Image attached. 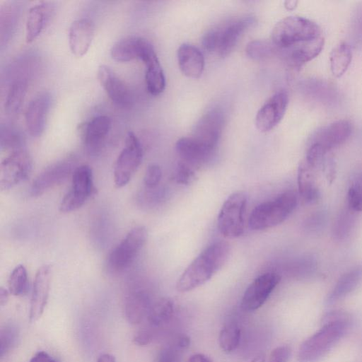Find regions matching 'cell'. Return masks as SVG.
I'll return each mask as SVG.
<instances>
[{
  "label": "cell",
  "mask_w": 362,
  "mask_h": 362,
  "mask_svg": "<svg viewBox=\"0 0 362 362\" xmlns=\"http://www.w3.org/2000/svg\"><path fill=\"white\" fill-rule=\"evenodd\" d=\"M179 160L194 169L207 163L215 152L208 149L192 136L180 138L175 144Z\"/></svg>",
  "instance_id": "22"
},
{
  "label": "cell",
  "mask_w": 362,
  "mask_h": 362,
  "mask_svg": "<svg viewBox=\"0 0 362 362\" xmlns=\"http://www.w3.org/2000/svg\"><path fill=\"white\" fill-rule=\"evenodd\" d=\"M143 156L139 139L134 132H129L114 166V181L117 187H124L130 181L141 165Z\"/></svg>",
  "instance_id": "9"
},
{
  "label": "cell",
  "mask_w": 362,
  "mask_h": 362,
  "mask_svg": "<svg viewBox=\"0 0 362 362\" xmlns=\"http://www.w3.org/2000/svg\"><path fill=\"white\" fill-rule=\"evenodd\" d=\"M146 66L145 82L148 92L158 95L165 87V78L157 54L143 62Z\"/></svg>",
  "instance_id": "29"
},
{
  "label": "cell",
  "mask_w": 362,
  "mask_h": 362,
  "mask_svg": "<svg viewBox=\"0 0 362 362\" xmlns=\"http://www.w3.org/2000/svg\"><path fill=\"white\" fill-rule=\"evenodd\" d=\"M173 313V301L168 298H162L153 303L146 318L151 327H157L169 322Z\"/></svg>",
  "instance_id": "31"
},
{
  "label": "cell",
  "mask_w": 362,
  "mask_h": 362,
  "mask_svg": "<svg viewBox=\"0 0 362 362\" xmlns=\"http://www.w3.org/2000/svg\"><path fill=\"white\" fill-rule=\"evenodd\" d=\"M27 87V81L25 78H18L11 84L5 100V110L7 113L13 115L18 112L23 103Z\"/></svg>",
  "instance_id": "32"
},
{
  "label": "cell",
  "mask_w": 362,
  "mask_h": 362,
  "mask_svg": "<svg viewBox=\"0 0 362 362\" xmlns=\"http://www.w3.org/2000/svg\"><path fill=\"white\" fill-rule=\"evenodd\" d=\"M146 39L139 36H128L116 42L110 49L112 59L119 62H130L141 54Z\"/></svg>",
  "instance_id": "26"
},
{
  "label": "cell",
  "mask_w": 362,
  "mask_h": 362,
  "mask_svg": "<svg viewBox=\"0 0 362 362\" xmlns=\"http://www.w3.org/2000/svg\"><path fill=\"white\" fill-rule=\"evenodd\" d=\"M291 349L288 346H279L274 349L267 362H287L290 357Z\"/></svg>",
  "instance_id": "44"
},
{
  "label": "cell",
  "mask_w": 362,
  "mask_h": 362,
  "mask_svg": "<svg viewBox=\"0 0 362 362\" xmlns=\"http://www.w3.org/2000/svg\"><path fill=\"white\" fill-rule=\"evenodd\" d=\"M240 337V328L236 323L226 324L218 335V344L221 349L226 354L233 352L238 346Z\"/></svg>",
  "instance_id": "34"
},
{
  "label": "cell",
  "mask_w": 362,
  "mask_h": 362,
  "mask_svg": "<svg viewBox=\"0 0 362 362\" xmlns=\"http://www.w3.org/2000/svg\"><path fill=\"white\" fill-rule=\"evenodd\" d=\"M8 299V291L1 287L0 288V305L4 306L6 304Z\"/></svg>",
  "instance_id": "50"
},
{
  "label": "cell",
  "mask_w": 362,
  "mask_h": 362,
  "mask_svg": "<svg viewBox=\"0 0 362 362\" xmlns=\"http://www.w3.org/2000/svg\"><path fill=\"white\" fill-rule=\"evenodd\" d=\"M288 104L285 90H279L272 95L257 111L255 124L262 133L273 129L283 119Z\"/></svg>",
  "instance_id": "14"
},
{
  "label": "cell",
  "mask_w": 362,
  "mask_h": 362,
  "mask_svg": "<svg viewBox=\"0 0 362 362\" xmlns=\"http://www.w3.org/2000/svg\"><path fill=\"white\" fill-rule=\"evenodd\" d=\"M255 22L252 16L238 18L208 30L202 38V46L209 52L221 57L228 55L240 36Z\"/></svg>",
  "instance_id": "4"
},
{
  "label": "cell",
  "mask_w": 362,
  "mask_h": 362,
  "mask_svg": "<svg viewBox=\"0 0 362 362\" xmlns=\"http://www.w3.org/2000/svg\"><path fill=\"white\" fill-rule=\"evenodd\" d=\"M247 196L238 191L230 194L223 204L217 219L220 233L226 238H237L245 230Z\"/></svg>",
  "instance_id": "7"
},
{
  "label": "cell",
  "mask_w": 362,
  "mask_h": 362,
  "mask_svg": "<svg viewBox=\"0 0 362 362\" xmlns=\"http://www.w3.org/2000/svg\"><path fill=\"white\" fill-rule=\"evenodd\" d=\"M95 35V25L88 18L74 21L69 30V45L72 54L83 57L88 51Z\"/></svg>",
  "instance_id": "21"
},
{
  "label": "cell",
  "mask_w": 362,
  "mask_h": 362,
  "mask_svg": "<svg viewBox=\"0 0 362 362\" xmlns=\"http://www.w3.org/2000/svg\"><path fill=\"white\" fill-rule=\"evenodd\" d=\"M187 362H211V360L207 356L199 353L191 356Z\"/></svg>",
  "instance_id": "49"
},
{
  "label": "cell",
  "mask_w": 362,
  "mask_h": 362,
  "mask_svg": "<svg viewBox=\"0 0 362 362\" xmlns=\"http://www.w3.org/2000/svg\"><path fill=\"white\" fill-rule=\"evenodd\" d=\"M277 51L272 42L264 40L250 42L245 48L246 54L254 60H262L273 55Z\"/></svg>",
  "instance_id": "36"
},
{
  "label": "cell",
  "mask_w": 362,
  "mask_h": 362,
  "mask_svg": "<svg viewBox=\"0 0 362 362\" xmlns=\"http://www.w3.org/2000/svg\"><path fill=\"white\" fill-rule=\"evenodd\" d=\"M153 303L148 294L141 289L130 291L125 298L124 311L132 325L141 323L147 317Z\"/></svg>",
  "instance_id": "25"
},
{
  "label": "cell",
  "mask_w": 362,
  "mask_h": 362,
  "mask_svg": "<svg viewBox=\"0 0 362 362\" xmlns=\"http://www.w3.org/2000/svg\"><path fill=\"white\" fill-rule=\"evenodd\" d=\"M303 86L305 93L321 103H329L336 98V92L329 83L318 79L306 81Z\"/></svg>",
  "instance_id": "33"
},
{
  "label": "cell",
  "mask_w": 362,
  "mask_h": 362,
  "mask_svg": "<svg viewBox=\"0 0 362 362\" xmlns=\"http://www.w3.org/2000/svg\"><path fill=\"white\" fill-rule=\"evenodd\" d=\"M191 344L190 338L185 334H180L177 335L175 339V346L180 351L187 349Z\"/></svg>",
  "instance_id": "47"
},
{
  "label": "cell",
  "mask_w": 362,
  "mask_h": 362,
  "mask_svg": "<svg viewBox=\"0 0 362 362\" xmlns=\"http://www.w3.org/2000/svg\"><path fill=\"white\" fill-rule=\"evenodd\" d=\"M297 1H286L284 2L285 7L288 10L294 9L297 6Z\"/></svg>",
  "instance_id": "52"
},
{
  "label": "cell",
  "mask_w": 362,
  "mask_h": 362,
  "mask_svg": "<svg viewBox=\"0 0 362 362\" xmlns=\"http://www.w3.org/2000/svg\"><path fill=\"white\" fill-rule=\"evenodd\" d=\"M352 132L351 123L340 119L323 126L311 135L308 144H315L329 152L332 148L344 143Z\"/></svg>",
  "instance_id": "16"
},
{
  "label": "cell",
  "mask_w": 362,
  "mask_h": 362,
  "mask_svg": "<svg viewBox=\"0 0 362 362\" xmlns=\"http://www.w3.org/2000/svg\"><path fill=\"white\" fill-rule=\"evenodd\" d=\"M297 205V197L287 191L275 199L257 206L250 214L249 226L254 230L275 227L284 222Z\"/></svg>",
  "instance_id": "5"
},
{
  "label": "cell",
  "mask_w": 362,
  "mask_h": 362,
  "mask_svg": "<svg viewBox=\"0 0 362 362\" xmlns=\"http://www.w3.org/2000/svg\"><path fill=\"white\" fill-rule=\"evenodd\" d=\"M230 246L225 241L214 243L204 250L185 269L177 281L181 293L192 291L206 283L227 262Z\"/></svg>",
  "instance_id": "1"
},
{
  "label": "cell",
  "mask_w": 362,
  "mask_h": 362,
  "mask_svg": "<svg viewBox=\"0 0 362 362\" xmlns=\"http://www.w3.org/2000/svg\"><path fill=\"white\" fill-rule=\"evenodd\" d=\"M51 103L50 94L47 92H41L28 104L25 112V123L28 132L32 136L38 137L42 134Z\"/></svg>",
  "instance_id": "17"
},
{
  "label": "cell",
  "mask_w": 362,
  "mask_h": 362,
  "mask_svg": "<svg viewBox=\"0 0 362 362\" xmlns=\"http://www.w3.org/2000/svg\"><path fill=\"white\" fill-rule=\"evenodd\" d=\"M75 162L72 158H65L46 167L33 180L30 194L38 197L46 191L64 182L75 168Z\"/></svg>",
  "instance_id": "13"
},
{
  "label": "cell",
  "mask_w": 362,
  "mask_h": 362,
  "mask_svg": "<svg viewBox=\"0 0 362 362\" xmlns=\"http://www.w3.org/2000/svg\"><path fill=\"white\" fill-rule=\"evenodd\" d=\"M353 17L352 28L356 41L362 40V5L356 8Z\"/></svg>",
  "instance_id": "46"
},
{
  "label": "cell",
  "mask_w": 362,
  "mask_h": 362,
  "mask_svg": "<svg viewBox=\"0 0 362 362\" xmlns=\"http://www.w3.org/2000/svg\"><path fill=\"white\" fill-rule=\"evenodd\" d=\"M320 36L321 29L316 23L302 16H291L276 23L271 37L276 48L281 49Z\"/></svg>",
  "instance_id": "3"
},
{
  "label": "cell",
  "mask_w": 362,
  "mask_h": 362,
  "mask_svg": "<svg viewBox=\"0 0 362 362\" xmlns=\"http://www.w3.org/2000/svg\"><path fill=\"white\" fill-rule=\"evenodd\" d=\"M180 71L187 77L199 78L204 69V57L202 52L189 44L181 45L177 52Z\"/></svg>",
  "instance_id": "23"
},
{
  "label": "cell",
  "mask_w": 362,
  "mask_h": 362,
  "mask_svg": "<svg viewBox=\"0 0 362 362\" xmlns=\"http://www.w3.org/2000/svg\"><path fill=\"white\" fill-rule=\"evenodd\" d=\"M98 81L112 102L117 107L129 108L133 103V95L125 82L108 66L98 69Z\"/></svg>",
  "instance_id": "15"
},
{
  "label": "cell",
  "mask_w": 362,
  "mask_h": 362,
  "mask_svg": "<svg viewBox=\"0 0 362 362\" xmlns=\"http://www.w3.org/2000/svg\"><path fill=\"white\" fill-rule=\"evenodd\" d=\"M162 178L160 167L155 163L150 164L145 172L144 177V187L154 188L159 185Z\"/></svg>",
  "instance_id": "42"
},
{
  "label": "cell",
  "mask_w": 362,
  "mask_h": 362,
  "mask_svg": "<svg viewBox=\"0 0 362 362\" xmlns=\"http://www.w3.org/2000/svg\"><path fill=\"white\" fill-rule=\"evenodd\" d=\"M153 339V332L151 329L147 327H143L139 329L134 334V343L140 346L148 345Z\"/></svg>",
  "instance_id": "45"
},
{
  "label": "cell",
  "mask_w": 362,
  "mask_h": 362,
  "mask_svg": "<svg viewBox=\"0 0 362 362\" xmlns=\"http://www.w3.org/2000/svg\"><path fill=\"white\" fill-rule=\"evenodd\" d=\"M111 127V119L107 115L94 117L82 125V141L89 153L95 154L100 151Z\"/></svg>",
  "instance_id": "20"
},
{
  "label": "cell",
  "mask_w": 362,
  "mask_h": 362,
  "mask_svg": "<svg viewBox=\"0 0 362 362\" xmlns=\"http://www.w3.org/2000/svg\"><path fill=\"white\" fill-rule=\"evenodd\" d=\"M362 281V264L358 265L343 274L327 298L329 304L335 303L343 298L352 291Z\"/></svg>",
  "instance_id": "27"
},
{
  "label": "cell",
  "mask_w": 362,
  "mask_h": 362,
  "mask_svg": "<svg viewBox=\"0 0 362 362\" xmlns=\"http://www.w3.org/2000/svg\"><path fill=\"white\" fill-rule=\"evenodd\" d=\"M180 351L175 346H165L159 351L156 362H180Z\"/></svg>",
  "instance_id": "43"
},
{
  "label": "cell",
  "mask_w": 362,
  "mask_h": 362,
  "mask_svg": "<svg viewBox=\"0 0 362 362\" xmlns=\"http://www.w3.org/2000/svg\"><path fill=\"white\" fill-rule=\"evenodd\" d=\"M29 362H57L45 351L37 352Z\"/></svg>",
  "instance_id": "48"
},
{
  "label": "cell",
  "mask_w": 362,
  "mask_h": 362,
  "mask_svg": "<svg viewBox=\"0 0 362 362\" xmlns=\"http://www.w3.org/2000/svg\"><path fill=\"white\" fill-rule=\"evenodd\" d=\"M18 339V331L13 325H6L0 332V356L3 358L15 346Z\"/></svg>",
  "instance_id": "40"
},
{
  "label": "cell",
  "mask_w": 362,
  "mask_h": 362,
  "mask_svg": "<svg viewBox=\"0 0 362 362\" xmlns=\"http://www.w3.org/2000/svg\"><path fill=\"white\" fill-rule=\"evenodd\" d=\"M8 291L13 296H22L28 290V276L25 267L19 264L11 272L8 280Z\"/></svg>",
  "instance_id": "35"
},
{
  "label": "cell",
  "mask_w": 362,
  "mask_h": 362,
  "mask_svg": "<svg viewBox=\"0 0 362 362\" xmlns=\"http://www.w3.org/2000/svg\"><path fill=\"white\" fill-rule=\"evenodd\" d=\"M53 11L49 2H40L30 8L25 23V41L33 42L44 30Z\"/></svg>",
  "instance_id": "24"
},
{
  "label": "cell",
  "mask_w": 362,
  "mask_h": 362,
  "mask_svg": "<svg viewBox=\"0 0 362 362\" xmlns=\"http://www.w3.org/2000/svg\"><path fill=\"white\" fill-rule=\"evenodd\" d=\"M195 177V169L179 160L173 174V180L178 184L187 185L191 184Z\"/></svg>",
  "instance_id": "41"
},
{
  "label": "cell",
  "mask_w": 362,
  "mask_h": 362,
  "mask_svg": "<svg viewBox=\"0 0 362 362\" xmlns=\"http://www.w3.org/2000/svg\"><path fill=\"white\" fill-rule=\"evenodd\" d=\"M280 281L281 276L274 272H267L257 277L244 292L242 309L250 312L261 308Z\"/></svg>",
  "instance_id": "12"
},
{
  "label": "cell",
  "mask_w": 362,
  "mask_h": 362,
  "mask_svg": "<svg viewBox=\"0 0 362 362\" xmlns=\"http://www.w3.org/2000/svg\"><path fill=\"white\" fill-rule=\"evenodd\" d=\"M32 168V158L25 148L10 153L1 163V189L7 190L23 182L29 176Z\"/></svg>",
  "instance_id": "10"
},
{
  "label": "cell",
  "mask_w": 362,
  "mask_h": 362,
  "mask_svg": "<svg viewBox=\"0 0 362 362\" xmlns=\"http://www.w3.org/2000/svg\"><path fill=\"white\" fill-rule=\"evenodd\" d=\"M1 148L10 150L11 153L23 148V140L16 129L6 126L1 127Z\"/></svg>",
  "instance_id": "37"
},
{
  "label": "cell",
  "mask_w": 362,
  "mask_h": 362,
  "mask_svg": "<svg viewBox=\"0 0 362 362\" xmlns=\"http://www.w3.org/2000/svg\"><path fill=\"white\" fill-rule=\"evenodd\" d=\"M95 193L92 168L88 165L77 166L71 175V186L59 204L64 213L80 209Z\"/></svg>",
  "instance_id": "8"
},
{
  "label": "cell",
  "mask_w": 362,
  "mask_h": 362,
  "mask_svg": "<svg viewBox=\"0 0 362 362\" xmlns=\"http://www.w3.org/2000/svg\"><path fill=\"white\" fill-rule=\"evenodd\" d=\"M224 123L225 117L222 110L218 108L212 109L198 120L191 136L208 149L215 152L223 132Z\"/></svg>",
  "instance_id": "11"
},
{
  "label": "cell",
  "mask_w": 362,
  "mask_h": 362,
  "mask_svg": "<svg viewBox=\"0 0 362 362\" xmlns=\"http://www.w3.org/2000/svg\"><path fill=\"white\" fill-rule=\"evenodd\" d=\"M315 170L305 161L303 162L298 170V187L301 198L306 202H316L320 196L315 174Z\"/></svg>",
  "instance_id": "28"
},
{
  "label": "cell",
  "mask_w": 362,
  "mask_h": 362,
  "mask_svg": "<svg viewBox=\"0 0 362 362\" xmlns=\"http://www.w3.org/2000/svg\"><path fill=\"white\" fill-rule=\"evenodd\" d=\"M347 201L349 209L353 211H362V175L350 185Z\"/></svg>",
  "instance_id": "38"
},
{
  "label": "cell",
  "mask_w": 362,
  "mask_h": 362,
  "mask_svg": "<svg viewBox=\"0 0 362 362\" xmlns=\"http://www.w3.org/2000/svg\"><path fill=\"white\" fill-rule=\"evenodd\" d=\"M352 59L350 45L341 42L337 45L329 55L330 69L335 77H341L347 70Z\"/></svg>",
  "instance_id": "30"
},
{
  "label": "cell",
  "mask_w": 362,
  "mask_h": 362,
  "mask_svg": "<svg viewBox=\"0 0 362 362\" xmlns=\"http://www.w3.org/2000/svg\"><path fill=\"white\" fill-rule=\"evenodd\" d=\"M348 324L345 313H327L321 328L300 344L297 354L298 362H315L322 358L343 337Z\"/></svg>",
  "instance_id": "2"
},
{
  "label": "cell",
  "mask_w": 362,
  "mask_h": 362,
  "mask_svg": "<svg viewBox=\"0 0 362 362\" xmlns=\"http://www.w3.org/2000/svg\"><path fill=\"white\" fill-rule=\"evenodd\" d=\"M324 41V37L320 36L285 49H276L288 66L298 70L321 52Z\"/></svg>",
  "instance_id": "19"
},
{
  "label": "cell",
  "mask_w": 362,
  "mask_h": 362,
  "mask_svg": "<svg viewBox=\"0 0 362 362\" xmlns=\"http://www.w3.org/2000/svg\"><path fill=\"white\" fill-rule=\"evenodd\" d=\"M164 196V191L160 187L144 189L139 193L137 201L141 206L153 207L160 203Z\"/></svg>",
  "instance_id": "39"
},
{
  "label": "cell",
  "mask_w": 362,
  "mask_h": 362,
  "mask_svg": "<svg viewBox=\"0 0 362 362\" xmlns=\"http://www.w3.org/2000/svg\"><path fill=\"white\" fill-rule=\"evenodd\" d=\"M97 362H116V360L112 354H103L98 358Z\"/></svg>",
  "instance_id": "51"
},
{
  "label": "cell",
  "mask_w": 362,
  "mask_h": 362,
  "mask_svg": "<svg viewBox=\"0 0 362 362\" xmlns=\"http://www.w3.org/2000/svg\"><path fill=\"white\" fill-rule=\"evenodd\" d=\"M250 362H266V358L264 354H259L253 358Z\"/></svg>",
  "instance_id": "53"
},
{
  "label": "cell",
  "mask_w": 362,
  "mask_h": 362,
  "mask_svg": "<svg viewBox=\"0 0 362 362\" xmlns=\"http://www.w3.org/2000/svg\"><path fill=\"white\" fill-rule=\"evenodd\" d=\"M147 237L145 227L132 229L110 252L107 260L108 269L113 273H121L129 268L144 247Z\"/></svg>",
  "instance_id": "6"
},
{
  "label": "cell",
  "mask_w": 362,
  "mask_h": 362,
  "mask_svg": "<svg viewBox=\"0 0 362 362\" xmlns=\"http://www.w3.org/2000/svg\"><path fill=\"white\" fill-rule=\"evenodd\" d=\"M52 269L49 265L45 264L36 272L30 303L29 319L35 322L42 316L47 303Z\"/></svg>",
  "instance_id": "18"
}]
</instances>
